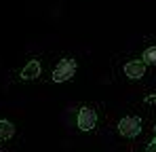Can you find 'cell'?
Wrapping results in <instances>:
<instances>
[{"label": "cell", "instance_id": "52a82bcc", "mask_svg": "<svg viewBox=\"0 0 156 152\" xmlns=\"http://www.w3.org/2000/svg\"><path fill=\"white\" fill-rule=\"evenodd\" d=\"M141 59H144L146 66H148V63H150V66H156V45L154 47H148V49L144 51V57H141Z\"/></svg>", "mask_w": 156, "mask_h": 152}, {"label": "cell", "instance_id": "7a4b0ae2", "mask_svg": "<svg viewBox=\"0 0 156 152\" xmlns=\"http://www.w3.org/2000/svg\"><path fill=\"white\" fill-rule=\"evenodd\" d=\"M139 131H141V121L137 118V116H125V118H120V123H118V133L122 135V137H137L139 135Z\"/></svg>", "mask_w": 156, "mask_h": 152}, {"label": "cell", "instance_id": "ba28073f", "mask_svg": "<svg viewBox=\"0 0 156 152\" xmlns=\"http://www.w3.org/2000/svg\"><path fill=\"white\" fill-rule=\"evenodd\" d=\"M146 152H156V144H154V142H152V144L146 148Z\"/></svg>", "mask_w": 156, "mask_h": 152}, {"label": "cell", "instance_id": "6da1fadb", "mask_svg": "<svg viewBox=\"0 0 156 152\" xmlns=\"http://www.w3.org/2000/svg\"><path fill=\"white\" fill-rule=\"evenodd\" d=\"M74 74H76V61L70 59V57H66V59H61V61L55 66V70H53V80H55V82H66V80H70Z\"/></svg>", "mask_w": 156, "mask_h": 152}, {"label": "cell", "instance_id": "5b68a950", "mask_svg": "<svg viewBox=\"0 0 156 152\" xmlns=\"http://www.w3.org/2000/svg\"><path fill=\"white\" fill-rule=\"evenodd\" d=\"M40 76V63L36 61V59H32L30 63H26V68L21 70V78L23 80H34V78H38Z\"/></svg>", "mask_w": 156, "mask_h": 152}, {"label": "cell", "instance_id": "277c9868", "mask_svg": "<svg viewBox=\"0 0 156 152\" xmlns=\"http://www.w3.org/2000/svg\"><path fill=\"white\" fill-rule=\"evenodd\" d=\"M125 74L129 76L131 80H139L141 76L146 74V63L144 59H135V61H129L125 66Z\"/></svg>", "mask_w": 156, "mask_h": 152}, {"label": "cell", "instance_id": "9c48e42d", "mask_svg": "<svg viewBox=\"0 0 156 152\" xmlns=\"http://www.w3.org/2000/svg\"><path fill=\"white\" fill-rule=\"evenodd\" d=\"M154 144H156V137H154Z\"/></svg>", "mask_w": 156, "mask_h": 152}, {"label": "cell", "instance_id": "8992f818", "mask_svg": "<svg viewBox=\"0 0 156 152\" xmlns=\"http://www.w3.org/2000/svg\"><path fill=\"white\" fill-rule=\"evenodd\" d=\"M15 135V125L9 121H0V142H6Z\"/></svg>", "mask_w": 156, "mask_h": 152}, {"label": "cell", "instance_id": "30bf717a", "mask_svg": "<svg viewBox=\"0 0 156 152\" xmlns=\"http://www.w3.org/2000/svg\"><path fill=\"white\" fill-rule=\"evenodd\" d=\"M154 133H156V127H154Z\"/></svg>", "mask_w": 156, "mask_h": 152}, {"label": "cell", "instance_id": "3957f363", "mask_svg": "<svg viewBox=\"0 0 156 152\" xmlns=\"http://www.w3.org/2000/svg\"><path fill=\"white\" fill-rule=\"evenodd\" d=\"M95 125H97V112L91 106L80 108V112H78V129L80 131H91Z\"/></svg>", "mask_w": 156, "mask_h": 152}]
</instances>
